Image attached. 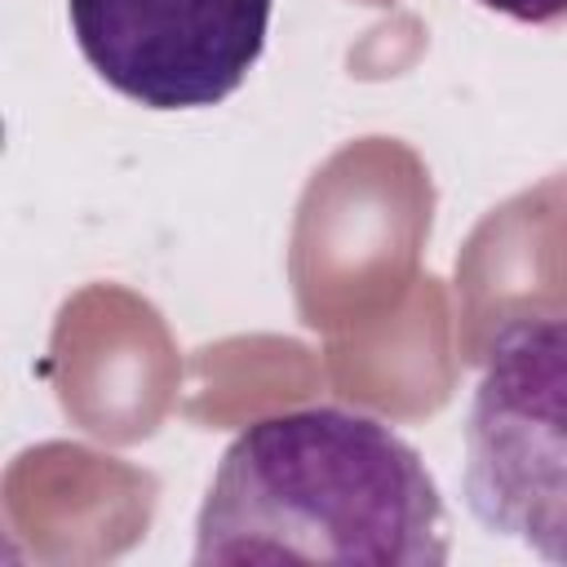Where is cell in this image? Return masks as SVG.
I'll return each instance as SVG.
<instances>
[{"mask_svg":"<svg viewBox=\"0 0 567 567\" xmlns=\"http://www.w3.org/2000/svg\"><path fill=\"white\" fill-rule=\"evenodd\" d=\"M443 496L416 447L368 412L288 408L244 425L195 518V563L439 567Z\"/></svg>","mask_w":567,"mask_h":567,"instance_id":"cell-1","label":"cell"},{"mask_svg":"<svg viewBox=\"0 0 567 567\" xmlns=\"http://www.w3.org/2000/svg\"><path fill=\"white\" fill-rule=\"evenodd\" d=\"M465 505L483 532L567 563V310L496 328L465 412Z\"/></svg>","mask_w":567,"mask_h":567,"instance_id":"cell-2","label":"cell"},{"mask_svg":"<svg viewBox=\"0 0 567 567\" xmlns=\"http://www.w3.org/2000/svg\"><path fill=\"white\" fill-rule=\"evenodd\" d=\"M275 0H66L84 62L128 102L195 111L257 66Z\"/></svg>","mask_w":567,"mask_h":567,"instance_id":"cell-3","label":"cell"},{"mask_svg":"<svg viewBox=\"0 0 567 567\" xmlns=\"http://www.w3.org/2000/svg\"><path fill=\"white\" fill-rule=\"evenodd\" d=\"M478 4L527 27H567V0H478Z\"/></svg>","mask_w":567,"mask_h":567,"instance_id":"cell-4","label":"cell"}]
</instances>
